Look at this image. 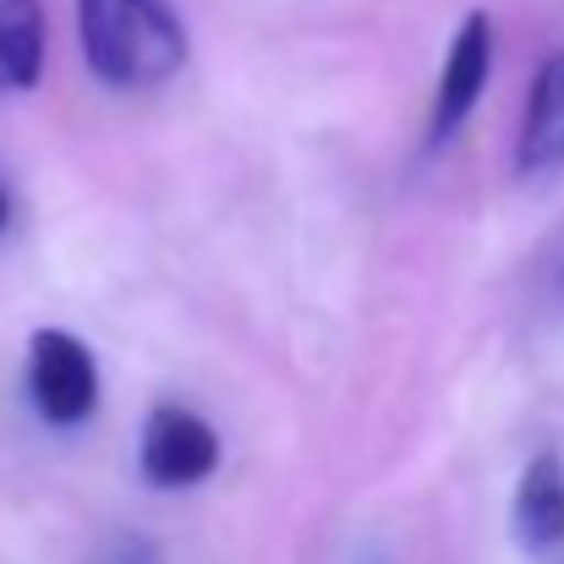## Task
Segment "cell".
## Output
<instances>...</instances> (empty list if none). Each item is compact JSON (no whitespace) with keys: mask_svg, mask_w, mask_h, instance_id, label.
<instances>
[{"mask_svg":"<svg viewBox=\"0 0 564 564\" xmlns=\"http://www.w3.org/2000/svg\"><path fill=\"white\" fill-rule=\"evenodd\" d=\"M83 61L105 88L143 94L187 66V22L171 0H77Z\"/></svg>","mask_w":564,"mask_h":564,"instance_id":"6da1fadb","label":"cell"},{"mask_svg":"<svg viewBox=\"0 0 564 564\" xmlns=\"http://www.w3.org/2000/svg\"><path fill=\"white\" fill-rule=\"evenodd\" d=\"M28 400L50 427H77L99 411L94 351L66 329H39L28 340Z\"/></svg>","mask_w":564,"mask_h":564,"instance_id":"7a4b0ae2","label":"cell"},{"mask_svg":"<svg viewBox=\"0 0 564 564\" xmlns=\"http://www.w3.org/2000/svg\"><path fill=\"white\" fill-rule=\"evenodd\" d=\"M488 77H494V22H488V11H471V17L455 28L449 55H444V66H438L433 110H427V138H422L427 154H438V149L471 121V110H477Z\"/></svg>","mask_w":564,"mask_h":564,"instance_id":"3957f363","label":"cell"},{"mask_svg":"<svg viewBox=\"0 0 564 564\" xmlns=\"http://www.w3.org/2000/svg\"><path fill=\"white\" fill-rule=\"evenodd\" d=\"M138 466L154 488L176 494V488H197L214 477L219 466V433L187 411V405H154L143 422V444H138Z\"/></svg>","mask_w":564,"mask_h":564,"instance_id":"277c9868","label":"cell"},{"mask_svg":"<svg viewBox=\"0 0 564 564\" xmlns=\"http://www.w3.org/2000/svg\"><path fill=\"white\" fill-rule=\"evenodd\" d=\"M564 171V50H554L527 94V116L516 132V176L538 182Z\"/></svg>","mask_w":564,"mask_h":564,"instance_id":"5b68a950","label":"cell"},{"mask_svg":"<svg viewBox=\"0 0 564 564\" xmlns=\"http://www.w3.org/2000/svg\"><path fill=\"white\" fill-rule=\"evenodd\" d=\"M510 527L516 543L527 554H549L564 543V460L560 455H532L521 482H516V505H510Z\"/></svg>","mask_w":564,"mask_h":564,"instance_id":"8992f818","label":"cell"},{"mask_svg":"<svg viewBox=\"0 0 564 564\" xmlns=\"http://www.w3.org/2000/svg\"><path fill=\"white\" fill-rule=\"evenodd\" d=\"M44 72V6L0 0V94H28Z\"/></svg>","mask_w":564,"mask_h":564,"instance_id":"52a82bcc","label":"cell"},{"mask_svg":"<svg viewBox=\"0 0 564 564\" xmlns=\"http://www.w3.org/2000/svg\"><path fill=\"white\" fill-rule=\"evenodd\" d=\"M6 219H11V197H6V187H0V230H6Z\"/></svg>","mask_w":564,"mask_h":564,"instance_id":"ba28073f","label":"cell"},{"mask_svg":"<svg viewBox=\"0 0 564 564\" xmlns=\"http://www.w3.org/2000/svg\"><path fill=\"white\" fill-rule=\"evenodd\" d=\"M560 291H564V280H560Z\"/></svg>","mask_w":564,"mask_h":564,"instance_id":"9c48e42d","label":"cell"}]
</instances>
